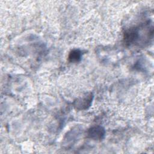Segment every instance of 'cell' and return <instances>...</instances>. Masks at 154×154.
Instances as JSON below:
<instances>
[{
  "label": "cell",
  "mask_w": 154,
  "mask_h": 154,
  "mask_svg": "<svg viewBox=\"0 0 154 154\" xmlns=\"http://www.w3.org/2000/svg\"><path fill=\"white\" fill-rule=\"evenodd\" d=\"M93 95L91 93H87L84 96L76 99L73 102L74 107L78 110H85L91 105Z\"/></svg>",
  "instance_id": "1"
},
{
  "label": "cell",
  "mask_w": 154,
  "mask_h": 154,
  "mask_svg": "<svg viewBox=\"0 0 154 154\" xmlns=\"http://www.w3.org/2000/svg\"><path fill=\"white\" fill-rule=\"evenodd\" d=\"M105 135L104 128L100 126H94L89 128L87 132V137L93 140H102Z\"/></svg>",
  "instance_id": "2"
},
{
  "label": "cell",
  "mask_w": 154,
  "mask_h": 154,
  "mask_svg": "<svg viewBox=\"0 0 154 154\" xmlns=\"http://www.w3.org/2000/svg\"><path fill=\"white\" fill-rule=\"evenodd\" d=\"M140 37L139 30L137 28H132L126 30L124 34V42L127 45L135 43Z\"/></svg>",
  "instance_id": "3"
},
{
  "label": "cell",
  "mask_w": 154,
  "mask_h": 154,
  "mask_svg": "<svg viewBox=\"0 0 154 154\" xmlns=\"http://www.w3.org/2000/svg\"><path fill=\"white\" fill-rule=\"evenodd\" d=\"M82 57V53L79 49H73L71 51L69 54L68 60L71 63L79 62Z\"/></svg>",
  "instance_id": "4"
}]
</instances>
